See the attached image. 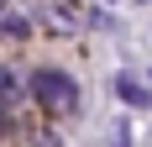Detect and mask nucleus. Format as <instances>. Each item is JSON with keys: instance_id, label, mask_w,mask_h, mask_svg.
I'll return each mask as SVG.
<instances>
[{"instance_id": "obj_3", "label": "nucleus", "mask_w": 152, "mask_h": 147, "mask_svg": "<svg viewBox=\"0 0 152 147\" xmlns=\"http://www.w3.org/2000/svg\"><path fill=\"white\" fill-rule=\"evenodd\" d=\"M115 147H126V121H121V126H115Z\"/></svg>"}, {"instance_id": "obj_1", "label": "nucleus", "mask_w": 152, "mask_h": 147, "mask_svg": "<svg viewBox=\"0 0 152 147\" xmlns=\"http://www.w3.org/2000/svg\"><path fill=\"white\" fill-rule=\"evenodd\" d=\"M31 89H37V100L53 105V110H74L79 105V84L68 79V74H58V68H42L37 79H31Z\"/></svg>"}, {"instance_id": "obj_2", "label": "nucleus", "mask_w": 152, "mask_h": 147, "mask_svg": "<svg viewBox=\"0 0 152 147\" xmlns=\"http://www.w3.org/2000/svg\"><path fill=\"white\" fill-rule=\"evenodd\" d=\"M115 95H121L131 110H142V105H147V84H142V79H131V74H121V79H115Z\"/></svg>"}]
</instances>
